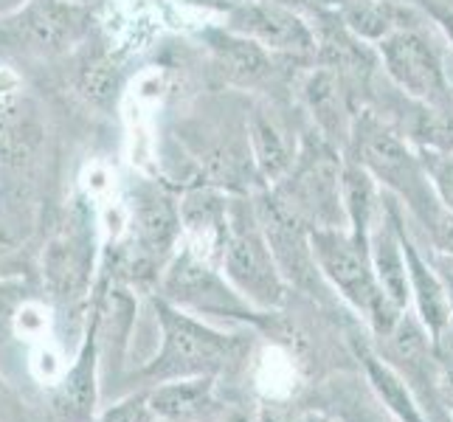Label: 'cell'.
Here are the masks:
<instances>
[{"instance_id": "1", "label": "cell", "mask_w": 453, "mask_h": 422, "mask_svg": "<svg viewBox=\"0 0 453 422\" xmlns=\"http://www.w3.org/2000/svg\"><path fill=\"white\" fill-rule=\"evenodd\" d=\"M152 307L161 326V349L127 378L135 392L183 378H220L242 369L251 357V335L214 330L161 295H155Z\"/></svg>"}, {"instance_id": "2", "label": "cell", "mask_w": 453, "mask_h": 422, "mask_svg": "<svg viewBox=\"0 0 453 422\" xmlns=\"http://www.w3.org/2000/svg\"><path fill=\"white\" fill-rule=\"evenodd\" d=\"M347 152L355 164H361L378 180L383 192L395 195L400 206H409V211L426 228H431L436 217L445 211L431 192L423 161L411 141L374 113L364 111L355 116Z\"/></svg>"}, {"instance_id": "3", "label": "cell", "mask_w": 453, "mask_h": 422, "mask_svg": "<svg viewBox=\"0 0 453 422\" xmlns=\"http://www.w3.org/2000/svg\"><path fill=\"white\" fill-rule=\"evenodd\" d=\"M310 248L321 279L355 312H361L374 338H386L395 330L400 310L386 299L369 262V245L357 242L349 228H310Z\"/></svg>"}, {"instance_id": "4", "label": "cell", "mask_w": 453, "mask_h": 422, "mask_svg": "<svg viewBox=\"0 0 453 422\" xmlns=\"http://www.w3.org/2000/svg\"><path fill=\"white\" fill-rule=\"evenodd\" d=\"M220 271L254 310L276 312L285 307L290 288L265 242L251 195H228V228Z\"/></svg>"}, {"instance_id": "5", "label": "cell", "mask_w": 453, "mask_h": 422, "mask_svg": "<svg viewBox=\"0 0 453 422\" xmlns=\"http://www.w3.org/2000/svg\"><path fill=\"white\" fill-rule=\"evenodd\" d=\"M180 245L178 200L161 183L138 178L130 192V245L116 259L119 276L130 281H158L166 259Z\"/></svg>"}, {"instance_id": "6", "label": "cell", "mask_w": 453, "mask_h": 422, "mask_svg": "<svg viewBox=\"0 0 453 422\" xmlns=\"http://www.w3.org/2000/svg\"><path fill=\"white\" fill-rule=\"evenodd\" d=\"M158 295L169 304L192 312V316H220L254 326H268L273 316V312L254 310L228 285L214 262L203 259L183 242L164 265L158 276Z\"/></svg>"}, {"instance_id": "7", "label": "cell", "mask_w": 453, "mask_h": 422, "mask_svg": "<svg viewBox=\"0 0 453 422\" xmlns=\"http://www.w3.org/2000/svg\"><path fill=\"white\" fill-rule=\"evenodd\" d=\"M341 152L312 133L296 150L288 175L268 186L310 228H347V214L341 203Z\"/></svg>"}, {"instance_id": "8", "label": "cell", "mask_w": 453, "mask_h": 422, "mask_svg": "<svg viewBox=\"0 0 453 422\" xmlns=\"http://www.w3.org/2000/svg\"><path fill=\"white\" fill-rule=\"evenodd\" d=\"M93 12L71 0H28L0 18V51L28 59L71 54L90 35Z\"/></svg>"}, {"instance_id": "9", "label": "cell", "mask_w": 453, "mask_h": 422, "mask_svg": "<svg viewBox=\"0 0 453 422\" xmlns=\"http://www.w3.org/2000/svg\"><path fill=\"white\" fill-rule=\"evenodd\" d=\"M383 71L388 73L405 96L414 99L419 107L453 116V82L445 68V59L434 49L423 28L409 26L388 35L383 42L374 45Z\"/></svg>"}, {"instance_id": "10", "label": "cell", "mask_w": 453, "mask_h": 422, "mask_svg": "<svg viewBox=\"0 0 453 422\" xmlns=\"http://www.w3.org/2000/svg\"><path fill=\"white\" fill-rule=\"evenodd\" d=\"M254 209L259 217L265 242H268L288 288L316 293L321 273L316 268V259H312L310 226L273 189H268V186L254 195Z\"/></svg>"}, {"instance_id": "11", "label": "cell", "mask_w": 453, "mask_h": 422, "mask_svg": "<svg viewBox=\"0 0 453 422\" xmlns=\"http://www.w3.org/2000/svg\"><path fill=\"white\" fill-rule=\"evenodd\" d=\"M228 31L242 35L273 57L316 59V35L304 14L276 0H242L228 9Z\"/></svg>"}, {"instance_id": "12", "label": "cell", "mask_w": 453, "mask_h": 422, "mask_svg": "<svg viewBox=\"0 0 453 422\" xmlns=\"http://www.w3.org/2000/svg\"><path fill=\"white\" fill-rule=\"evenodd\" d=\"M395 220L400 231V245H403V257H405V271H409V290H411V304H414V316L423 324V330L431 338L434 352L442 349L448 343V335L453 333V312H450V299H448V288L445 279L436 273L434 265L423 257L419 245L405 228V217L403 206L395 197Z\"/></svg>"}, {"instance_id": "13", "label": "cell", "mask_w": 453, "mask_h": 422, "mask_svg": "<svg viewBox=\"0 0 453 422\" xmlns=\"http://www.w3.org/2000/svg\"><path fill=\"white\" fill-rule=\"evenodd\" d=\"M42 279L51 299L62 307H76L93 279V228L88 220H71L42 254Z\"/></svg>"}, {"instance_id": "14", "label": "cell", "mask_w": 453, "mask_h": 422, "mask_svg": "<svg viewBox=\"0 0 453 422\" xmlns=\"http://www.w3.org/2000/svg\"><path fill=\"white\" fill-rule=\"evenodd\" d=\"M99 403V318L90 310L73 364L51 388V409L62 422H93Z\"/></svg>"}, {"instance_id": "15", "label": "cell", "mask_w": 453, "mask_h": 422, "mask_svg": "<svg viewBox=\"0 0 453 422\" xmlns=\"http://www.w3.org/2000/svg\"><path fill=\"white\" fill-rule=\"evenodd\" d=\"M349 80L341 76L333 68H312V73L302 85V96L304 104L312 116V127L316 133L333 144L338 152H347L349 135H352V124L357 111L352 107V90Z\"/></svg>"}, {"instance_id": "16", "label": "cell", "mask_w": 453, "mask_h": 422, "mask_svg": "<svg viewBox=\"0 0 453 422\" xmlns=\"http://www.w3.org/2000/svg\"><path fill=\"white\" fill-rule=\"evenodd\" d=\"M180 242L220 268L228 228V195L217 186H189L180 203Z\"/></svg>"}, {"instance_id": "17", "label": "cell", "mask_w": 453, "mask_h": 422, "mask_svg": "<svg viewBox=\"0 0 453 422\" xmlns=\"http://www.w3.org/2000/svg\"><path fill=\"white\" fill-rule=\"evenodd\" d=\"M155 419L164 422H214L223 405L217 403V378H183L144 388Z\"/></svg>"}, {"instance_id": "18", "label": "cell", "mask_w": 453, "mask_h": 422, "mask_svg": "<svg viewBox=\"0 0 453 422\" xmlns=\"http://www.w3.org/2000/svg\"><path fill=\"white\" fill-rule=\"evenodd\" d=\"M352 352L361 361L364 380L372 388V395L380 400V405L395 417V422H431V417L423 411V405L417 403L414 392L409 388L395 366H388L380 352L372 343L352 338Z\"/></svg>"}, {"instance_id": "19", "label": "cell", "mask_w": 453, "mask_h": 422, "mask_svg": "<svg viewBox=\"0 0 453 422\" xmlns=\"http://www.w3.org/2000/svg\"><path fill=\"white\" fill-rule=\"evenodd\" d=\"M338 20L366 45H378L400 28L417 26V14L400 0H338Z\"/></svg>"}, {"instance_id": "20", "label": "cell", "mask_w": 453, "mask_h": 422, "mask_svg": "<svg viewBox=\"0 0 453 422\" xmlns=\"http://www.w3.org/2000/svg\"><path fill=\"white\" fill-rule=\"evenodd\" d=\"M341 203H343V214H347L349 234L361 245H369V231L383 209V189L378 186V180L352 158H343Z\"/></svg>"}, {"instance_id": "21", "label": "cell", "mask_w": 453, "mask_h": 422, "mask_svg": "<svg viewBox=\"0 0 453 422\" xmlns=\"http://www.w3.org/2000/svg\"><path fill=\"white\" fill-rule=\"evenodd\" d=\"M209 45L214 51L217 65L223 68L226 80L234 85H259L262 80H268L273 71V54L259 49L257 42H251L242 35L234 31H209Z\"/></svg>"}, {"instance_id": "22", "label": "cell", "mask_w": 453, "mask_h": 422, "mask_svg": "<svg viewBox=\"0 0 453 422\" xmlns=\"http://www.w3.org/2000/svg\"><path fill=\"white\" fill-rule=\"evenodd\" d=\"M40 144V119L18 93H0V161L23 164Z\"/></svg>"}, {"instance_id": "23", "label": "cell", "mask_w": 453, "mask_h": 422, "mask_svg": "<svg viewBox=\"0 0 453 422\" xmlns=\"http://www.w3.org/2000/svg\"><path fill=\"white\" fill-rule=\"evenodd\" d=\"M248 144H251L257 175L265 183L273 186L288 175V169L293 166L296 158V150H290L285 133L279 130V124L265 111H257L248 119Z\"/></svg>"}, {"instance_id": "24", "label": "cell", "mask_w": 453, "mask_h": 422, "mask_svg": "<svg viewBox=\"0 0 453 422\" xmlns=\"http://www.w3.org/2000/svg\"><path fill=\"white\" fill-rule=\"evenodd\" d=\"M324 400L326 405H333V414L341 422H395V417L372 395L366 380L335 378L333 383H326Z\"/></svg>"}, {"instance_id": "25", "label": "cell", "mask_w": 453, "mask_h": 422, "mask_svg": "<svg viewBox=\"0 0 453 422\" xmlns=\"http://www.w3.org/2000/svg\"><path fill=\"white\" fill-rule=\"evenodd\" d=\"M436 203L453 214V147H417Z\"/></svg>"}, {"instance_id": "26", "label": "cell", "mask_w": 453, "mask_h": 422, "mask_svg": "<svg viewBox=\"0 0 453 422\" xmlns=\"http://www.w3.org/2000/svg\"><path fill=\"white\" fill-rule=\"evenodd\" d=\"M116 88H119L116 68L104 59H93L80 76V90L88 96V102L99 104V107L116 99Z\"/></svg>"}, {"instance_id": "27", "label": "cell", "mask_w": 453, "mask_h": 422, "mask_svg": "<svg viewBox=\"0 0 453 422\" xmlns=\"http://www.w3.org/2000/svg\"><path fill=\"white\" fill-rule=\"evenodd\" d=\"M28 302V290L23 279H4L0 281V343H4L18 324L20 310Z\"/></svg>"}, {"instance_id": "28", "label": "cell", "mask_w": 453, "mask_h": 422, "mask_svg": "<svg viewBox=\"0 0 453 422\" xmlns=\"http://www.w3.org/2000/svg\"><path fill=\"white\" fill-rule=\"evenodd\" d=\"M93 422H155V417L147 405V395L133 392L127 397L116 400L113 405H107L102 414H96Z\"/></svg>"}, {"instance_id": "29", "label": "cell", "mask_w": 453, "mask_h": 422, "mask_svg": "<svg viewBox=\"0 0 453 422\" xmlns=\"http://www.w3.org/2000/svg\"><path fill=\"white\" fill-rule=\"evenodd\" d=\"M428 237L436 257L445 262V271L453 273V214L442 211L436 217V223L428 228Z\"/></svg>"}, {"instance_id": "30", "label": "cell", "mask_w": 453, "mask_h": 422, "mask_svg": "<svg viewBox=\"0 0 453 422\" xmlns=\"http://www.w3.org/2000/svg\"><path fill=\"white\" fill-rule=\"evenodd\" d=\"M417 6L426 12V18L442 31V37L453 49V0H417Z\"/></svg>"}, {"instance_id": "31", "label": "cell", "mask_w": 453, "mask_h": 422, "mask_svg": "<svg viewBox=\"0 0 453 422\" xmlns=\"http://www.w3.org/2000/svg\"><path fill=\"white\" fill-rule=\"evenodd\" d=\"M436 397L448 419H453V357L448 355H436Z\"/></svg>"}, {"instance_id": "32", "label": "cell", "mask_w": 453, "mask_h": 422, "mask_svg": "<svg viewBox=\"0 0 453 422\" xmlns=\"http://www.w3.org/2000/svg\"><path fill=\"white\" fill-rule=\"evenodd\" d=\"M0 419L4 422H20L23 419V403L12 392L9 383L0 378Z\"/></svg>"}, {"instance_id": "33", "label": "cell", "mask_w": 453, "mask_h": 422, "mask_svg": "<svg viewBox=\"0 0 453 422\" xmlns=\"http://www.w3.org/2000/svg\"><path fill=\"white\" fill-rule=\"evenodd\" d=\"M276 4H282L293 12H299L304 14V18H312V14H319V12H330L338 6V0H276Z\"/></svg>"}, {"instance_id": "34", "label": "cell", "mask_w": 453, "mask_h": 422, "mask_svg": "<svg viewBox=\"0 0 453 422\" xmlns=\"http://www.w3.org/2000/svg\"><path fill=\"white\" fill-rule=\"evenodd\" d=\"M214 422H257V414L242 409V405H223L220 417H217Z\"/></svg>"}, {"instance_id": "35", "label": "cell", "mask_w": 453, "mask_h": 422, "mask_svg": "<svg viewBox=\"0 0 453 422\" xmlns=\"http://www.w3.org/2000/svg\"><path fill=\"white\" fill-rule=\"evenodd\" d=\"M296 422H330V417H326L321 409H310L302 417H296Z\"/></svg>"}, {"instance_id": "36", "label": "cell", "mask_w": 453, "mask_h": 422, "mask_svg": "<svg viewBox=\"0 0 453 422\" xmlns=\"http://www.w3.org/2000/svg\"><path fill=\"white\" fill-rule=\"evenodd\" d=\"M26 4H28V0H0V18H9L12 12H18Z\"/></svg>"}, {"instance_id": "37", "label": "cell", "mask_w": 453, "mask_h": 422, "mask_svg": "<svg viewBox=\"0 0 453 422\" xmlns=\"http://www.w3.org/2000/svg\"><path fill=\"white\" fill-rule=\"evenodd\" d=\"M71 4H80V6H85V9H96V6H102L104 4V0H71Z\"/></svg>"}, {"instance_id": "38", "label": "cell", "mask_w": 453, "mask_h": 422, "mask_svg": "<svg viewBox=\"0 0 453 422\" xmlns=\"http://www.w3.org/2000/svg\"><path fill=\"white\" fill-rule=\"evenodd\" d=\"M155 422H164V419H155Z\"/></svg>"}]
</instances>
